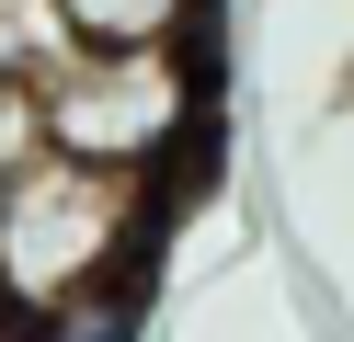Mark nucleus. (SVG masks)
Listing matches in <instances>:
<instances>
[{"mask_svg": "<svg viewBox=\"0 0 354 342\" xmlns=\"http://www.w3.org/2000/svg\"><path fill=\"white\" fill-rule=\"evenodd\" d=\"M149 171H103L80 149H24L0 171V296L12 308H57L80 285H115L149 263Z\"/></svg>", "mask_w": 354, "mask_h": 342, "instance_id": "obj_1", "label": "nucleus"}, {"mask_svg": "<svg viewBox=\"0 0 354 342\" xmlns=\"http://www.w3.org/2000/svg\"><path fill=\"white\" fill-rule=\"evenodd\" d=\"M46 149H80L103 171H171L183 137H206V57L194 46H69L35 80Z\"/></svg>", "mask_w": 354, "mask_h": 342, "instance_id": "obj_2", "label": "nucleus"}, {"mask_svg": "<svg viewBox=\"0 0 354 342\" xmlns=\"http://www.w3.org/2000/svg\"><path fill=\"white\" fill-rule=\"evenodd\" d=\"M57 46H194L206 0H46Z\"/></svg>", "mask_w": 354, "mask_h": 342, "instance_id": "obj_3", "label": "nucleus"}, {"mask_svg": "<svg viewBox=\"0 0 354 342\" xmlns=\"http://www.w3.org/2000/svg\"><path fill=\"white\" fill-rule=\"evenodd\" d=\"M138 274H115V285H80V296H57V308H35V342H138L149 331V308H138Z\"/></svg>", "mask_w": 354, "mask_h": 342, "instance_id": "obj_4", "label": "nucleus"}, {"mask_svg": "<svg viewBox=\"0 0 354 342\" xmlns=\"http://www.w3.org/2000/svg\"><path fill=\"white\" fill-rule=\"evenodd\" d=\"M0 342H35V308H12V296H0Z\"/></svg>", "mask_w": 354, "mask_h": 342, "instance_id": "obj_5", "label": "nucleus"}]
</instances>
